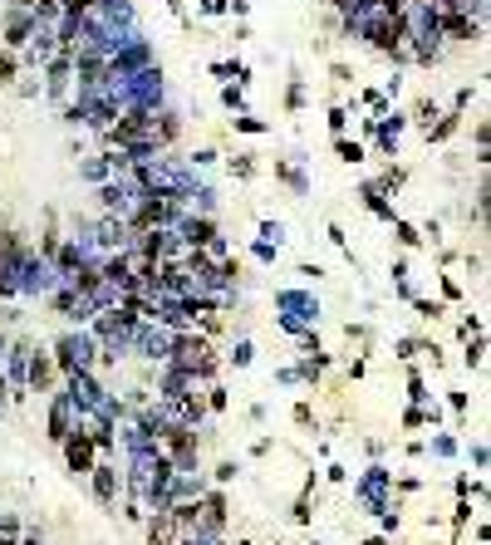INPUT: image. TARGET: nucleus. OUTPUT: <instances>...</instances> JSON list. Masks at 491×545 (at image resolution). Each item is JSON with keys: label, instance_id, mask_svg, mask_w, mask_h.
Returning a JSON list of instances; mask_svg holds the SVG:
<instances>
[{"label": "nucleus", "instance_id": "nucleus-1", "mask_svg": "<svg viewBox=\"0 0 491 545\" xmlns=\"http://www.w3.org/2000/svg\"><path fill=\"white\" fill-rule=\"evenodd\" d=\"M35 10H25V5H15V10H0V40L10 44V49H25L30 40H35Z\"/></svg>", "mask_w": 491, "mask_h": 545}, {"label": "nucleus", "instance_id": "nucleus-2", "mask_svg": "<svg viewBox=\"0 0 491 545\" xmlns=\"http://www.w3.org/2000/svg\"><path fill=\"white\" fill-rule=\"evenodd\" d=\"M59 447H64V462H69V472H79V477H89V467L98 462V447H94V437L84 433V428H69V433L59 437Z\"/></svg>", "mask_w": 491, "mask_h": 545}, {"label": "nucleus", "instance_id": "nucleus-3", "mask_svg": "<svg viewBox=\"0 0 491 545\" xmlns=\"http://www.w3.org/2000/svg\"><path fill=\"white\" fill-rule=\"evenodd\" d=\"M182 241H187V246H201V251H211V256H226L221 231H216V221H211V217H192L187 226H182Z\"/></svg>", "mask_w": 491, "mask_h": 545}, {"label": "nucleus", "instance_id": "nucleus-4", "mask_svg": "<svg viewBox=\"0 0 491 545\" xmlns=\"http://www.w3.org/2000/svg\"><path fill=\"white\" fill-rule=\"evenodd\" d=\"M177 536H182V531H177V521H172V511L162 506V511H158V516L148 521V545H172Z\"/></svg>", "mask_w": 491, "mask_h": 545}, {"label": "nucleus", "instance_id": "nucleus-5", "mask_svg": "<svg viewBox=\"0 0 491 545\" xmlns=\"http://www.w3.org/2000/svg\"><path fill=\"white\" fill-rule=\"evenodd\" d=\"M89 477H94V496L108 506V501L118 496V472H113L108 462H94V467H89Z\"/></svg>", "mask_w": 491, "mask_h": 545}, {"label": "nucleus", "instance_id": "nucleus-6", "mask_svg": "<svg viewBox=\"0 0 491 545\" xmlns=\"http://www.w3.org/2000/svg\"><path fill=\"white\" fill-rule=\"evenodd\" d=\"M49 383H54V364H49V359L40 354V359L30 364V388H35V393H45Z\"/></svg>", "mask_w": 491, "mask_h": 545}, {"label": "nucleus", "instance_id": "nucleus-7", "mask_svg": "<svg viewBox=\"0 0 491 545\" xmlns=\"http://www.w3.org/2000/svg\"><path fill=\"white\" fill-rule=\"evenodd\" d=\"M231 177L251 182V177H256V157H251V152H236V157H231Z\"/></svg>", "mask_w": 491, "mask_h": 545}, {"label": "nucleus", "instance_id": "nucleus-8", "mask_svg": "<svg viewBox=\"0 0 491 545\" xmlns=\"http://www.w3.org/2000/svg\"><path fill=\"white\" fill-rule=\"evenodd\" d=\"M393 236H398V246H408V251H413V246H422V231H418V226H408V221H393Z\"/></svg>", "mask_w": 491, "mask_h": 545}, {"label": "nucleus", "instance_id": "nucleus-9", "mask_svg": "<svg viewBox=\"0 0 491 545\" xmlns=\"http://www.w3.org/2000/svg\"><path fill=\"white\" fill-rule=\"evenodd\" d=\"M64 433H69V403H54V418H49V437L59 442Z\"/></svg>", "mask_w": 491, "mask_h": 545}, {"label": "nucleus", "instance_id": "nucleus-10", "mask_svg": "<svg viewBox=\"0 0 491 545\" xmlns=\"http://www.w3.org/2000/svg\"><path fill=\"white\" fill-rule=\"evenodd\" d=\"M334 148H339V157H344V162H364V143H349V138L339 133V138H334Z\"/></svg>", "mask_w": 491, "mask_h": 545}, {"label": "nucleus", "instance_id": "nucleus-11", "mask_svg": "<svg viewBox=\"0 0 491 545\" xmlns=\"http://www.w3.org/2000/svg\"><path fill=\"white\" fill-rule=\"evenodd\" d=\"M15 74H20V59H15V54H0V89H10Z\"/></svg>", "mask_w": 491, "mask_h": 545}, {"label": "nucleus", "instance_id": "nucleus-12", "mask_svg": "<svg viewBox=\"0 0 491 545\" xmlns=\"http://www.w3.org/2000/svg\"><path fill=\"white\" fill-rule=\"evenodd\" d=\"M403 182H408V172H403V167H389V172L379 177V192H398Z\"/></svg>", "mask_w": 491, "mask_h": 545}, {"label": "nucleus", "instance_id": "nucleus-13", "mask_svg": "<svg viewBox=\"0 0 491 545\" xmlns=\"http://www.w3.org/2000/svg\"><path fill=\"white\" fill-rule=\"evenodd\" d=\"M94 5H98V0H59V15H79V20H84Z\"/></svg>", "mask_w": 491, "mask_h": 545}, {"label": "nucleus", "instance_id": "nucleus-14", "mask_svg": "<svg viewBox=\"0 0 491 545\" xmlns=\"http://www.w3.org/2000/svg\"><path fill=\"white\" fill-rule=\"evenodd\" d=\"M413 118H418V123L427 128V123L437 118V104H432V99H418V104H413Z\"/></svg>", "mask_w": 491, "mask_h": 545}, {"label": "nucleus", "instance_id": "nucleus-15", "mask_svg": "<svg viewBox=\"0 0 491 545\" xmlns=\"http://www.w3.org/2000/svg\"><path fill=\"white\" fill-rule=\"evenodd\" d=\"M276 177H285V182H290L295 192H304V177H300L295 167H285V162H276Z\"/></svg>", "mask_w": 491, "mask_h": 545}, {"label": "nucleus", "instance_id": "nucleus-16", "mask_svg": "<svg viewBox=\"0 0 491 545\" xmlns=\"http://www.w3.org/2000/svg\"><path fill=\"white\" fill-rule=\"evenodd\" d=\"M221 104H226V109H241V104H246V94H241L236 84H226V89H221Z\"/></svg>", "mask_w": 491, "mask_h": 545}, {"label": "nucleus", "instance_id": "nucleus-17", "mask_svg": "<svg viewBox=\"0 0 491 545\" xmlns=\"http://www.w3.org/2000/svg\"><path fill=\"white\" fill-rule=\"evenodd\" d=\"M418 315H422V320H442V315H447V310H442V305H437V300H418Z\"/></svg>", "mask_w": 491, "mask_h": 545}, {"label": "nucleus", "instance_id": "nucleus-18", "mask_svg": "<svg viewBox=\"0 0 491 545\" xmlns=\"http://www.w3.org/2000/svg\"><path fill=\"white\" fill-rule=\"evenodd\" d=\"M236 128H241V133H266V123H261V118H251V113H246V118H236Z\"/></svg>", "mask_w": 491, "mask_h": 545}, {"label": "nucleus", "instance_id": "nucleus-19", "mask_svg": "<svg viewBox=\"0 0 491 545\" xmlns=\"http://www.w3.org/2000/svg\"><path fill=\"white\" fill-rule=\"evenodd\" d=\"M467 516H472V501H457V511H452V526L462 531V526H467Z\"/></svg>", "mask_w": 491, "mask_h": 545}, {"label": "nucleus", "instance_id": "nucleus-20", "mask_svg": "<svg viewBox=\"0 0 491 545\" xmlns=\"http://www.w3.org/2000/svg\"><path fill=\"white\" fill-rule=\"evenodd\" d=\"M231 0H201V15H226Z\"/></svg>", "mask_w": 491, "mask_h": 545}, {"label": "nucleus", "instance_id": "nucleus-21", "mask_svg": "<svg viewBox=\"0 0 491 545\" xmlns=\"http://www.w3.org/2000/svg\"><path fill=\"white\" fill-rule=\"evenodd\" d=\"M295 423H300V428H309V423H314V413H309V403H295Z\"/></svg>", "mask_w": 491, "mask_h": 545}, {"label": "nucleus", "instance_id": "nucleus-22", "mask_svg": "<svg viewBox=\"0 0 491 545\" xmlns=\"http://www.w3.org/2000/svg\"><path fill=\"white\" fill-rule=\"evenodd\" d=\"M344 123H349V113H344V109H329V128H334V133H344Z\"/></svg>", "mask_w": 491, "mask_h": 545}, {"label": "nucleus", "instance_id": "nucleus-23", "mask_svg": "<svg viewBox=\"0 0 491 545\" xmlns=\"http://www.w3.org/2000/svg\"><path fill=\"white\" fill-rule=\"evenodd\" d=\"M442 295H447V300H462V285H457V280L447 275V280H442Z\"/></svg>", "mask_w": 491, "mask_h": 545}, {"label": "nucleus", "instance_id": "nucleus-24", "mask_svg": "<svg viewBox=\"0 0 491 545\" xmlns=\"http://www.w3.org/2000/svg\"><path fill=\"white\" fill-rule=\"evenodd\" d=\"M0 545H15V536H10V531H0Z\"/></svg>", "mask_w": 491, "mask_h": 545}, {"label": "nucleus", "instance_id": "nucleus-25", "mask_svg": "<svg viewBox=\"0 0 491 545\" xmlns=\"http://www.w3.org/2000/svg\"><path fill=\"white\" fill-rule=\"evenodd\" d=\"M364 545H384V541H379V536H374V541H364Z\"/></svg>", "mask_w": 491, "mask_h": 545}, {"label": "nucleus", "instance_id": "nucleus-26", "mask_svg": "<svg viewBox=\"0 0 491 545\" xmlns=\"http://www.w3.org/2000/svg\"><path fill=\"white\" fill-rule=\"evenodd\" d=\"M0 354H5V334H0Z\"/></svg>", "mask_w": 491, "mask_h": 545}]
</instances>
